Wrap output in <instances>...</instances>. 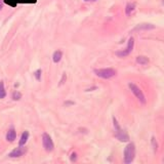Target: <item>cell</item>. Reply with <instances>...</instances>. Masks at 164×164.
I'll list each match as a JSON object with an SVG mask.
<instances>
[{"label": "cell", "instance_id": "9", "mask_svg": "<svg viewBox=\"0 0 164 164\" xmlns=\"http://www.w3.org/2000/svg\"><path fill=\"white\" fill-rule=\"evenodd\" d=\"M15 138H17V132H15V128H10L7 131V135H6V140H7V142L13 143V140H15Z\"/></svg>", "mask_w": 164, "mask_h": 164}, {"label": "cell", "instance_id": "4", "mask_svg": "<svg viewBox=\"0 0 164 164\" xmlns=\"http://www.w3.org/2000/svg\"><path fill=\"white\" fill-rule=\"evenodd\" d=\"M128 87H129V89L131 90V92H132V93L135 94V96L138 99V101H140V104L145 105V104L147 103L146 96H145L144 92H143V90L140 88V87L138 86L137 84H135V83H129V84H128Z\"/></svg>", "mask_w": 164, "mask_h": 164}, {"label": "cell", "instance_id": "12", "mask_svg": "<svg viewBox=\"0 0 164 164\" xmlns=\"http://www.w3.org/2000/svg\"><path fill=\"white\" fill-rule=\"evenodd\" d=\"M28 138H29V131H24L22 135V137H21V140L20 142H18V146H24L25 144L27 143Z\"/></svg>", "mask_w": 164, "mask_h": 164}, {"label": "cell", "instance_id": "23", "mask_svg": "<svg viewBox=\"0 0 164 164\" xmlns=\"http://www.w3.org/2000/svg\"><path fill=\"white\" fill-rule=\"evenodd\" d=\"M84 1H90V0H84Z\"/></svg>", "mask_w": 164, "mask_h": 164}, {"label": "cell", "instance_id": "7", "mask_svg": "<svg viewBox=\"0 0 164 164\" xmlns=\"http://www.w3.org/2000/svg\"><path fill=\"white\" fill-rule=\"evenodd\" d=\"M26 152H27V148H25L24 146H20L18 148H17V149L13 150V152H10L8 156L10 157V158H18V157L23 156Z\"/></svg>", "mask_w": 164, "mask_h": 164}, {"label": "cell", "instance_id": "19", "mask_svg": "<svg viewBox=\"0 0 164 164\" xmlns=\"http://www.w3.org/2000/svg\"><path fill=\"white\" fill-rule=\"evenodd\" d=\"M37 0H18V3H36Z\"/></svg>", "mask_w": 164, "mask_h": 164}, {"label": "cell", "instance_id": "17", "mask_svg": "<svg viewBox=\"0 0 164 164\" xmlns=\"http://www.w3.org/2000/svg\"><path fill=\"white\" fill-rule=\"evenodd\" d=\"M151 142H152V146H153V149H154V151H157V149H158V144H157V142H156V138H152V140H151Z\"/></svg>", "mask_w": 164, "mask_h": 164}, {"label": "cell", "instance_id": "1", "mask_svg": "<svg viewBox=\"0 0 164 164\" xmlns=\"http://www.w3.org/2000/svg\"><path fill=\"white\" fill-rule=\"evenodd\" d=\"M113 125H114L115 129V137H116L117 140H119L120 142H128L129 135L121 128V126L119 125L118 121L115 117H113Z\"/></svg>", "mask_w": 164, "mask_h": 164}, {"label": "cell", "instance_id": "14", "mask_svg": "<svg viewBox=\"0 0 164 164\" xmlns=\"http://www.w3.org/2000/svg\"><path fill=\"white\" fill-rule=\"evenodd\" d=\"M6 96V91H5V87H4V83L0 82V99H4Z\"/></svg>", "mask_w": 164, "mask_h": 164}, {"label": "cell", "instance_id": "3", "mask_svg": "<svg viewBox=\"0 0 164 164\" xmlns=\"http://www.w3.org/2000/svg\"><path fill=\"white\" fill-rule=\"evenodd\" d=\"M94 74L98 77L103 78V79H110L116 76V70L112 68H105V69H96L94 70Z\"/></svg>", "mask_w": 164, "mask_h": 164}, {"label": "cell", "instance_id": "2", "mask_svg": "<svg viewBox=\"0 0 164 164\" xmlns=\"http://www.w3.org/2000/svg\"><path fill=\"white\" fill-rule=\"evenodd\" d=\"M135 146L133 143H129L124 149V163L130 164L135 160Z\"/></svg>", "mask_w": 164, "mask_h": 164}, {"label": "cell", "instance_id": "10", "mask_svg": "<svg viewBox=\"0 0 164 164\" xmlns=\"http://www.w3.org/2000/svg\"><path fill=\"white\" fill-rule=\"evenodd\" d=\"M135 9V2H129L126 4L125 6V15H130L131 13Z\"/></svg>", "mask_w": 164, "mask_h": 164}, {"label": "cell", "instance_id": "16", "mask_svg": "<svg viewBox=\"0 0 164 164\" xmlns=\"http://www.w3.org/2000/svg\"><path fill=\"white\" fill-rule=\"evenodd\" d=\"M22 98V94L20 93L18 91H13V99L15 101H18L20 99Z\"/></svg>", "mask_w": 164, "mask_h": 164}, {"label": "cell", "instance_id": "8", "mask_svg": "<svg viewBox=\"0 0 164 164\" xmlns=\"http://www.w3.org/2000/svg\"><path fill=\"white\" fill-rule=\"evenodd\" d=\"M155 26L152 24H140L135 28V31H145V30H153Z\"/></svg>", "mask_w": 164, "mask_h": 164}, {"label": "cell", "instance_id": "18", "mask_svg": "<svg viewBox=\"0 0 164 164\" xmlns=\"http://www.w3.org/2000/svg\"><path fill=\"white\" fill-rule=\"evenodd\" d=\"M70 160L72 161V162H76V161H77V153H76V152H73V153L71 154Z\"/></svg>", "mask_w": 164, "mask_h": 164}, {"label": "cell", "instance_id": "22", "mask_svg": "<svg viewBox=\"0 0 164 164\" xmlns=\"http://www.w3.org/2000/svg\"><path fill=\"white\" fill-rule=\"evenodd\" d=\"M2 9V2H1V0H0V10Z\"/></svg>", "mask_w": 164, "mask_h": 164}, {"label": "cell", "instance_id": "25", "mask_svg": "<svg viewBox=\"0 0 164 164\" xmlns=\"http://www.w3.org/2000/svg\"><path fill=\"white\" fill-rule=\"evenodd\" d=\"M163 3H164V1H163Z\"/></svg>", "mask_w": 164, "mask_h": 164}, {"label": "cell", "instance_id": "24", "mask_svg": "<svg viewBox=\"0 0 164 164\" xmlns=\"http://www.w3.org/2000/svg\"><path fill=\"white\" fill-rule=\"evenodd\" d=\"M91 1H96V0H91Z\"/></svg>", "mask_w": 164, "mask_h": 164}, {"label": "cell", "instance_id": "11", "mask_svg": "<svg viewBox=\"0 0 164 164\" xmlns=\"http://www.w3.org/2000/svg\"><path fill=\"white\" fill-rule=\"evenodd\" d=\"M62 57H63V52H62V50H55L54 52V54H52V61H54V63H60Z\"/></svg>", "mask_w": 164, "mask_h": 164}, {"label": "cell", "instance_id": "13", "mask_svg": "<svg viewBox=\"0 0 164 164\" xmlns=\"http://www.w3.org/2000/svg\"><path fill=\"white\" fill-rule=\"evenodd\" d=\"M149 59H148L147 57H145V55H138L137 57V63L142 65V66H145V65H148L149 64Z\"/></svg>", "mask_w": 164, "mask_h": 164}, {"label": "cell", "instance_id": "5", "mask_svg": "<svg viewBox=\"0 0 164 164\" xmlns=\"http://www.w3.org/2000/svg\"><path fill=\"white\" fill-rule=\"evenodd\" d=\"M133 47H135V38H133V37H130V38L128 39V43H127V46H126L125 49L120 50V51H117L116 55L117 57H127L128 54H131V51L133 50Z\"/></svg>", "mask_w": 164, "mask_h": 164}, {"label": "cell", "instance_id": "20", "mask_svg": "<svg viewBox=\"0 0 164 164\" xmlns=\"http://www.w3.org/2000/svg\"><path fill=\"white\" fill-rule=\"evenodd\" d=\"M35 78L37 80H40V78H41V70H40V69H39V70H37L35 72Z\"/></svg>", "mask_w": 164, "mask_h": 164}, {"label": "cell", "instance_id": "21", "mask_svg": "<svg viewBox=\"0 0 164 164\" xmlns=\"http://www.w3.org/2000/svg\"><path fill=\"white\" fill-rule=\"evenodd\" d=\"M66 81V74L64 73V75H63V78H62V80H61V83H60L59 85H62V84H64V82Z\"/></svg>", "mask_w": 164, "mask_h": 164}, {"label": "cell", "instance_id": "6", "mask_svg": "<svg viewBox=\"0 0 164 164\" xmlns=\"http://www.w3.org/2000/svg\"><path fill=\"white\" fill-rule=\"evenodd\" d=\"M42 145H43V148L46 152H51L54 148V142L51 140V137H50L48 133L44 132L42 135Z\"/></svg>", "mask_w": 164, "mask_h": 164}, {"label": "cell", "instance_id": "15", "mask_svg": "<svg viewBox=\"0 0 164 164\" xmlns=\"http://www.w3.org/2000/svg\"><path fill=\"white\" fill-rule=\"evenodd\" d=\"M4 3L9 5L10 7H15L18 4V0H3Z\"/></svg>", "mask_w": 164, "mask_h": 164}]
</instances>
